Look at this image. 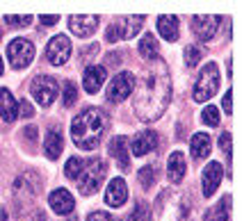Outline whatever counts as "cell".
I'll use <instances>...</instances> for the list:
<instances>
[{
  "label": "cell",
  "instance_id": "cell-1",
  "mask_svg": "<svg viewBox=\"0 0 251 221\" xmlns=\"http://www.w3.org/2000/svg\"><path fill=\"white\" fill-rule=\"evenodd\" d=\"M172 98V80L165 62L153 59L151 66L135 80V103L132 110L139 121H155L162 117Z\"/></svg>",
  "mask_w": 251,
  "mask_h": 221
},
{
  "label": "cell",
  "instance_id": "cell-2",
  "mask_svg": "<svg viewBox=\"0 0 251 221\" xmlns=\"http://www.w3.org/2000/svg\"><path fill=\"white\" fill-rule=\"evenodd\" d=\"M105 130H107V114L103 110H99V107H87V110H82L71 123L73 144L82 150L96 148Z\"/></svg>",
  "mask_w": 251,
  "mask_h": 221
},
{
  "label": "cell",
  "instance_id": "cell-3",
  "mask_svg": "<svg viewBox=\"0 0 251 221\" xmlns=\"http://www.w3.org/2000/svg\"><path fill=\"white\" fill-rule=\"evenodd\" d=\"M192 203L176 189H165L155 203V221H190Z\"/></svg>",
  "mask_w": 251,
  "mask_h": 221
},
{
  "label": "cell",
  "instance_id": "cell-4",
  "mask_svg": "<svg viewBox=\"0 0 251 221\" xmlns=\"http://www.w3.org/2000/svg\"><path fill=\"white\" fill-rule=\"evenodd\" d=\"M105 173H107V167L100 157H94V160L85 162V169H82V173L78 176V192L82 196L94 194V192L100 187Z\"/></svg>",
  "mask_w": 251,
  "mask_h": 221
},
{
  "label": "cell",
  "instance_id": "cell-5",
  "mask_svg": "<svg viewBox=\"0 0 251 221\" xmlns=\"http://www.w3.org/2000/svg\"><path fill=\"white\" fill-rule=\"evenodd\" d=\"M217 89H219V69L215 62H208L201 69L197 85H194V100L205 103V100H210L217 94Z\"/></svg>",
  "mask_w": 251,
  "mask_h": 221
},
{
  "label": "cell",
  "instance_id": "cell-6",
  "mask_svg": "<svg viewBox=\"0 0 251 221\" xmlns=\"http://www.w3.org/2000/svg\"><path fill=\"white\" fill-rule=\"evenodd\" d=\"M142 21H144V16H119V19H114V23L107 27V41L114 44V41L132 39L142 30Z\"/></svg>",
  "mask_w": 251,
  "mask_h": 221
},
{
  "label": "cell",
  "instance_id": "cell-7",
  "mask_svg": "<svg viewBox=\"0 0 251 221\" xmlns=\"http://www.w3.org/2000/svg\"><path fill=\"white\" fill-rule=\"evenodd\" d=\"M7 59L14 69H25L30 66V62L34 59V46L32 41L23 39V37H16V39L9 41L7 46Z\"/></svg>",
  "mask_w": 251,
  "mask_h": 221
},
{
  "label": "cell",
  "instance_id": "cell-8",
  "mask_svg": "<svg viewBox=\"0 0 251 221\" xmlns=\"http://www.w3.org/2000/svg\"><path fill=\"white\" fill-rule=\"evenodd\" d=\"M30 91H32V96L37 103L48 107V105H53V100L57 98V94H60V85H57V80H55L53 75H37V78L32 80Z\"/></svg>",
  "mask_w": 251,
  "mask_h": 221
},
{
  "label": "cell",
  "instance_id": "cell-9",
  "mask_svg": "<svg viewBox=\"0 0 251 221\" xmlns=\"http://www.w3.org/2000/svg\"><path fill=\"white\" fill-rule=\"evenodd\" d=\"M135 89V78H132V73H119V75H114V80L110 82L107 87V100L110 103H121L126 98L132 94Z\"/></svg>",
  "mask_w": 251,
  "mask_h": 221
},
{
  "label": "cell",
  "instance_id": "cell-10",
  "mask_svg": "<svg viewBox=\"0 0 251 221\" xmlns=\"http://www.w3.org/2000/svg\"><path fill=\"white\" fill-rule=\"evenodd\" d=\"M69 55H71V41H69V37L57 34V37H53V39L48 41L46 57L53 66H62L66 59H69Z\"/></svg>",
  "mask_w": 251,
  "mask_h": 221
},
{
  "label": "cell",
  "instance_id": "cell-11",
  "mask_svg": "<svg viewBox=\"0 0 251 221\" xmlns=\"http://www.w3.org/2000/svg\"><path fill=\"white\" fill-rule=\"evenodd\" d=\"M96 27H99V16H92V14H71L69 16V30L80 39L92 37Z\"/></svg>",
  "mask_w": 251,
  "mask_h": 221
},
{
  "label": "cell",
  "instance_id": "cell-12",
  "mask_svg": "<svg viewBox=\"0 0 251 221\" xmlns=\"http://www.w3.org/2000/svg\"><path fill=\"white\" fill-rule=\"evenodd\" d=\"M219 21H222V16L199 14V16H194V19H192V30H194V34H197L201 41H210L212 37H215V32H217Z\"/></svg>",
  "mask_w": 251,
  "mask_h": 221
},
{
  "label": "cell",
  "instance_id": "cell-13",
  "mask_svg": "<svg viewBox=\"0 0 251 221\" xmlns=\"http://www.w3.org/2000/svg\"><path fill=\"white\" fill-rule=\"evenodd\" d=\"M155 148H158V135L151 130L139 132V135L132 137V142H130V155H135V157H142Z\"/></svg>",
  "mask_w": 251,
  "mask_h": 221
},
{
  "label": "cell",
  "instance_id": "cell-14",
  "mask_svg": "<svg viewBox=\"0 0 251 221\" xmlns=\"http://www.w3.org/2000/svg\"><path fill=\"white\" fill-rule=\"evenodd\" d=\"M48 205L53 208L55 215H71L73 208H75V198L71 196V192L66 189H55L53 194L48 196Z\"/></svg>",
  "mask_w": 251,
  "mask_h": 221
},
{
  "label": "cell",
  "instance_id": "cell-15",
  "mask_svg": "<svg viewBox=\"0 0 251 221\" xmlns=\"http://www.w3.org/2000/svg\"><path fill=\"white\" fill-rule=\"evenodd\" d=\"M224 178V169L219 162H210L208 167L203 169V176H201V182H203V194L205 196H212L217 192L219 182Z\"/></svg>",
  "mask_w": 251,
  "mask_h": 221
},
{
  "label": "cell",
  "instance_id": "cell-16",
  "mask_svg": "<svg viewBox=\"0 0 251 221\" xmlns=\"http://www.w3.org/2000/svg\"><path fill=\"white\" fill-rule=\"evenodd\" d=\"M128 201V187H126L124 178H114L105 189V203L110 208H121Z\"/></svg>",
  "mask_w": 251,
  "mask_h": 221
},
{
  "label": "cell",
  "instance_id": "cell-17",
  "mask_svg": "<svg viewBox=\"0 0 251 221\" xmlns=\"http://www.w3.org/2000/svg\"><path fill=\"white\" fill-rule=\"evenodd\" d=\"M103 82H105V66H87L85 69V75H82V87H85V91H89V94H96V91L103 87Z\"/></svg>",
  "mask_w": 251,
  "mask_h": 221
},
{
  "label": "cell",
  "instance_id": "cell-18",
  "mask_svg": "<svg viewBox=\"0 0 251 221\" xmlns=\"http://www.w3.org/2000/svg\"><path fill=\"white\" fill-rule=\"evenodd\" d=\"M185 155L180 153V150H174L172 155H169V162H167V176L174 185H178L183 178H185Z\"/></svg>",
  "mask_w": 251,
  "mask_h": 221
},
{
  "label": "cell",
  "instance_id": "cell-19",
  "mask_svg": "<svg viewBox=\"0 0 251 221\" xmlns=\"http://www.w3.org/2000/svg\"><path fill=\"white\" fill-rule=\"evenodd\" d=\"M62 148H64L62 132L57 130V128H50L46 139H44V153H46V157H50V160H57V157L62 155Z\"/></svg>",
  "mask_w": 251,
  "mask_h": 221
},
{
  "label": "cell",
  "instance_id": "cell-20",
  "mask_svg": "<svg viewBox=\"0 0 251 221\" xmlns=\"http://www.w3.org/2000/svg\"><path fill=\"white\" fill-rule=\"evenodd\" d=\"M126 144H128V139L126 137H114L112 142H110V153H112V157L117 160V164H119L124 171L130 169V155H128V148H126Z\"/></svg>",
  "mask_w": 251,
  "mask_h": 221
},
{
  "label": "cell",
  "instance_id": "cell-21",
  "mask_svg": "<svg viewBox=\"0 0 251 221\" xmlns=\"http://www.w3.org/2000/svg\"><path fill=\"white\" fill-rule=\"evenodd\" d=\"M0 117L5 119L7 123H12L14 119L19 117V103L14 100L9 89H0Z\"/></svg>",
  "mask_w": 251,
  "mask_h": 221
},
{
  "label": "cell",
  "instance_id": "cell-22",
  "mask_svg": "<svg viewBox=\"0 0 251 221\" xmlns=\"http://www.w3.org/2000/svg\"><path fill=\"white\" fill-rule=\"evenodd\" d=\"M158 32L162 34L167 41H176L178 39V34H180L178 19H176V16H169V14L158 16Z\"/></svg>",
  "mask_w": 251,
  "mask_h": 221
},
{
  "label": "cell",
  "instance_id": "cell-23",
  "mask_svg": "<svg viewBox=\"0 0 251 221\" xmlns=\"http://www.w3.org/2000/svg\"><path fill=\"white\" fill-rule=\"evenodd\" d=\"M210 135L208 132H197V135L192 137L190 142V148H192V155L197 157V160H203V157H208V153H210Z\"/></svg>",
  "mask_w": 251,
  "mask_h": 221
},
{
  "label": "cell",
  "instance_id": "cell-24",
  "mask_svg": "<svg viewBox=\"0 0 251 221\" xmlns=\"http://www.w3.org/2000/svg\"><path fill=\"white\" fill-rule=\"evenodd\" d=\"M137 48H139V55H142L144 59H149V62L158 59V55H160V44H158V39H155L151 32L142 37V41H139Z\"/></svg>",
  "mask_w": 251,
  "mask_h": 221
},
{
  "label": "cell",
  "instance_id": "cell-25",
  "mask_svg": "<svg viewBox=\"0 0 251 221\" xmlns=\"http://www.w3.org/2000/svg\"><path fill=\"white\" fill-rule=\"evenodd\" d=\"M228 212H231V196H224L217 208L210 215H205V221H228Z\"/></svg>",
  "mask_w": 251,
  "mask_h": 221
},
{
  "label": "cell",
  "instance_id": "cell-26",
  "mask_svg": "<svg viewBox=\"0 0 251 221\" xmlns=\"http://www.w3.org/2000/svg\"><path fill=\"white\" fill-rule=\"evenodd\" d=\"M82 169H85V160H80V157H69V160H66V167H64L66 178L78 180V176L82 173Z\"/></svg>",
  "mask_w": 251,
  "mask_h": 221
},
{
  "label": "cell",
  "instance_id": "cell-27",
  "mask_svg": "<svg viewBox=\"0 0 251 221\" xmlns=\"http://www.w3.org/2000/svg\"><path fill=\"white\" fill-rule=\"evenodd\" d=\"M139 182H142V187L144 189H151L153 182H155V169H153L151 164H146V167H142L139 169Z\"/></svg>",
  "mask_w": 251,
  "mask_h": 221
},
{
  "label": "cell",
  "instance_id": "cell-28",
  "mask_svg": "<svg viewBox=\"0 0 251 221\" xmlns=\"http://www.w3.org/2000/svg\"><path fill=\"white\" fill-rule=\"evenodd\" d=\"M130 217H132V221H153V212L149 208V203H137Z\"/></svg>",
  "mask_w": 251,
  "mask_h": 221
},
{
  "label": "cell",
  "instance_id": "cell-29",
  "mask_svg": "<svg viewBox=\"0 0 251 221\" xmlns=\"http://www.w3.org/2000/svg\"><path fill=\"white\" fill-rule=\"evenodd\" d=\"M75 100H78V87L73 85V82H64V91H62V103H64L66 107H71Z\"/></svg>",
  "mask_w": 251,
  "mask_h": 221
},
{
  "label": "cell",
  "instance_id": "cell-30",
  "mask_svg": "<svg viewBox=\"0 0 251 221\" xmlns=\"http://www.w3.org/2000/svg\"><path fill=\"white\" fill-rule=\"evenodd\" d=\"M201 55H203V52H201V48H199V46H187V48H185V64L190 66V69H194V66L199 64Z\"/></svg>",
  "mask_w": 251,
  "mask_h": 221
},
{
  "label": "cell",
  "instance_id": "cell-31",
  "mask_svg": "<svg viewBox=\"0 0 251 221\" xmlns=\"http://www.w3.org/2000/svg\"><path fill=\"white\" fill-rule=\"evenodd\" d=\"M201 114H203V123H208L210 125V128H215V125H219V110L217 107H212V105H208V107H205L203 112H201Z\"/></svg>",
  "mask_w": 251,
  "mask_h": 221
},
{
  "label": "cell",
  "instance_id": "cell-32",
  "mask_svg": "<svg viewBox=\"0 0 251 221\" xmlns=\"http://www.w3.org/2000/svg\"><path fill=\"white\" fill-rule=\"evenodd\" d=\"M32 21V16H14V14H9V16H5V23L7 25H12V27H25L27 23Z\"/></svg>",
  "mask_w": 251,
  "mask_h": 221
},
{
  "label": "cell",
  "instance_id": "cell-33",
  "mask_svg": "<svg viewBox=\"0 0 251 221\" xmlns=\"http://www.w3.org/2000/svg\"><path fill=\"white\" fill-rule=\"evenodd\" d=\"M19 117H23V119H32L34 117L32 105L27 103V100H21V103H19Z\"/></svg>",
  "mask_w": 251,
  "mask_h": 221
},
{
  "label": "cell",
  "instance_id": "cell-34",
  "mask_svg": "<svg viewBox=\"0 0 251 221\" xmlns=\"http://www.w3.org/2000/svg\"><path fill=\"white\" fill-rule=\"evenodd\" d=\"M219 148L231 157V132H222V137H219Z\"/></svg>",
  "mask_w": 251,
  "mask_h": 221
},
{
  "label": "cell",
  "instance_id": "cell-35",
  "mask_svg": "<svg viewBox=\"0 0 251 221\" xmlns=\"http://www.w3.org/2000/svg\"><path fill=\"white\" fill-rule=\"evenodd\" d=\"M87 221H119V219H114L110 212H92L87 217Z\"/></svg>",
  "mask_w": 251,
  "mask_h": 221
},
{
  "label": "cell",
  "instance_id": "cell-36",
  "mask_svg": "<svg viewBox=\"0 0 251 221\" xmlns=\"http://www.w3.org/2000/svg\"><path fill=\"white\" fill-rule=\"evenodd\" d=\"M231 96H233V91L228 89V91H226V96H224V100H222V107L226 110V114H231V112H233V100H231Z\"/></svg>",
  "mask_w": 251,
  "mask_h": 221
},
{
  "label": "cell",
  "instance_id": "cell-37",
  "mask_svg": "<svg viewBox=\"0 0 251 221\" xmlns=\"http://www.w3.org/2000/svg\"><path fill=\"white\" fill-rule=\"evenodd\" d=\"M39 21L44 23V25H55L60 19H57V16H39Z\"/></svg>",
  "mask_w": 251,
  "mask_h": 221
},
{
  "label": "cell",
  "instance_id": "cell-38",
  "mask_svg": "<svg viewBox=\"0 0 251 221\" xmlns=\"http://www.w3.org/2000/svg\"><path fill=\"white\" fill-rule=\"evenodd\" d=\"M27 135V139H30V142H34V139H37V128H34V125H30V128H25V130H23Z\"/></svg>",
  "mask_w": 251,
  "mask_h": 221
},
{
  "label": "cell",
  "instance_id": "cell-39",
  "mask_svg": "<svg viewBox=\"0 0 251 221\" xmlns=\"http://www.w3.org/2000/svg\"><path fill=\"white\" fill-rule=\"evenodd\" d=\"M0 221H7V210L0 205Z\"/></svg>",
  "mask_w": 251,
  "mask_h": 221
},
{
  "label": "cell",
  "instance_id": "cell-40",
  "mask_svg": "<svg viewBox=\"0 0 251 221\" xmlns=\"http://www.w3.org/2000/svg\"><path fill=\"white\" fill-rule=\"evenodd\" d=\"M2 71H5V66H2V59H0V75H2Z\"/></svg>",
  "mask_w": 251,
  "mask_h": 221
},
{
  "label": "cell",
  "instance_id": "cell-41",
  "mask_svg": "<svg viewBox=\"0 0 251 221\" xmlns=\"http://www.w3.org/2000/svg\"><path fill=\"white\" fill-rule=\"evenodd\" d=\"M0 41H2V27H0Z\"/></svg>",
  "mask_w": 251,
  "mask_h": 221
}]
</instances>
